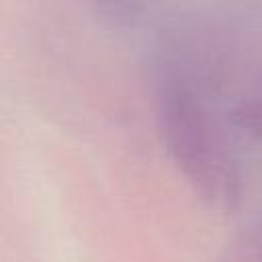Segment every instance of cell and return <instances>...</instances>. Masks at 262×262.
<instances>
[{"label":"cell","instance_id":"6da1fadb","mask_svg":"<svg viewBox=\"0 0 262 262\" xmlns=\"http://www.w3.org/2000/svg\"><path fill=\"white\" fill-rule=\"evenodd\" d=\"M156 121L170 160L192 192L217 211H233L242 201V170L215 119L184 80L160 82Z\"/></svg>","mask_w":262,"mask_h":262},{"label":"cell","instance_id":"7a4b0ae2","mask_svg":"<svg viewBox=\"0 0 262 262\" xmlns=\"http://www.w3.org/2000/svg\"><path fill=\"white\" fill-rule=\"evenodd\" d=\"M98 12L113 20H129L137 14L141 0H90Z\"/></svg>","mask_w":262,"mask_h":262},{"label":"cell","instance_id":"3957f363","mask_svg":"<svg viewBox=\"0 0 262 262\" xmlns=\"http://www.w3.org/2000/svg\"><path fill=\"white\" fill-rule=\"evenodd\" d=\"M237 121L244 129H248L250 133L262 139V94L242 104L237 113Z\"/></svg>","mask_w":262,"mask_h":262}]
</instances>
